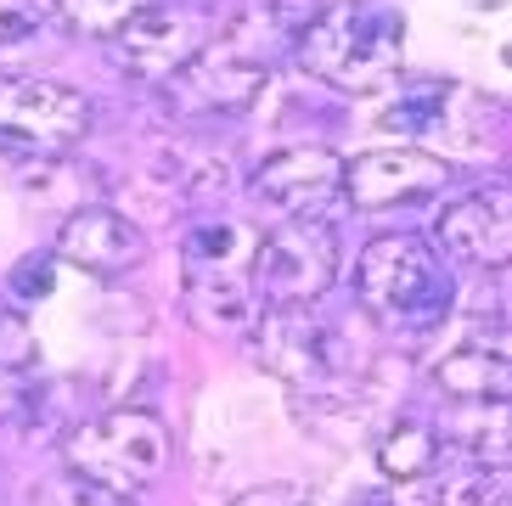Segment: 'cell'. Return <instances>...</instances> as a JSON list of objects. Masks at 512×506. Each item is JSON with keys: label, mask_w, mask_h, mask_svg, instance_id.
<instances>
[{"label": "cell", "mask_w": 512, "mask_h": 506, "mask_svg": "<svg viewBox=\"0 0 512 506\" xmlns=\"http://www.w3.org/2000/svg\"><path fill=\"white\" fill-rule=\"evenodd\" d=\"M293 57L321 85L344 96H372L406 68V17L377 0H338L299 29Z\"/></svg>", "instance_id": "obj_1"}, {"label": "cell", "mask_w": 512, "mask_h": 506, "mask_svg": "<svg viewBox=\"0 0 512 506\" xmlns=\"http://www.w3.org/2000/svg\"><path fill=\"white\" fill-rule=\"evenodd\" d=\"M355 298L400 332H428L439 327L456 304V276L451 259L434 248V237L417 231H383L361 248L355 259Z\"/></svg>", "instance_id": "obj_2"}, {"label": "cell", "mask_w": 512, "mask_h": 506, "mask_svg": "<svg viewBox=\"0 0 512 506\" xmlns=\"http://www.w3.org/2000/svg\"><path fill=\"white\" fill-rule=\"evenodd\" d=\"M254 253L259 231L237 220H197L181 242V282L186 310L197 327L248 332L259 321L254 310Z\"/></svg>", "instance_id": "obj_3"}, {"label": "cell", "mask_w": 512, "mask_h": 506, "mask_svg": "<svg viewBox=\"0 0 512 506\" xmlns=\"http://www.w3.org/2000/svg\"><path fill=\"white\" fill-rule=\"evenodd\" d=\"M62 462L74 473L96 478V484H107V490L136 495L147 484H158V473L169 467V428L141 405H113V411L79 422L68 433Z\"/></svg>", "instance_id": "obj_4"}, {"label": "cell", "mask_w": 512, "mask_h": 506, "mask_svg": "<svg viewBox=\"0 0 512 506\" xmlns=\"http://www.w3.org/2000/svg\"><path fill=\"white\" fill-rule=\"evenodd\" d=\"M254 360L293 388H332L344 377V343L310 304H271L248 327Z\"/></svg>", "instance_id": "obj_5"}, {"label": "cell", "mask_w": 512, "mask_h": 506, "mask_svg": "<svg viewBox=\"0 0 512 506\" xmlns=\"http://www.w3.org/2000/svg\"><path fill=\"white\" fill-rule=\"evenodd\" d=\"M338 282V231L332 220H287L259 237L254 287L271 304H316Z\"/></svg>", "instance_id": "obj_6"}, {"label": "cell", "mask_w": 512, "mask_h": 506, "mask_svg": "<svg viewBox=\"0 0 512 506\" xmlns=\"http://www.w3.org/2000/svg\"><path fill=\"white\" fill-rule=\"evenodd\" d=\"M85 130H91L85 90L57 79H0V147L68 152Z\"/></svg>", "instance_id": "obj_7"}, {"label": "cell", "mask_w": 512, "mask_h": 506, "mask_svg": "<svg viewBox=\"0 0 512 506\" xmlns=\"http://www.w3.org/2000/svg\"><path fill=\"white\" fill-rule=\"evenodd\" d=\"M209 45V17L181 0H147L119 34H113V62L136 79H175L186 62Z\"/></svg>", "instance_id": "obj_8"}, {"label": "cell", "mask_w": 512, "mask_h": 506, "mask_svg": "<svg viewBox=\"0 0 512 506\" xmlns=\"http://www.w3.org/2000/svg\"><path fill=\"white\" fill-rule=\"evenodd\" d=\"M434 248L467 270H507L512 265V180L473 186L451 197L434 220Z\"/></svg>", "instance_id": "obj_9"}, {"label": "cell", "mask_w": 512, "mask_h": 506, "mask_svg": "<svg viewBox=\"0 0 512 506\" xmlns=\"http://www.w3.org/2000/svg\"><path fill=\"white\" fill-rule=\"evenodd\" d=\"M254 197L282 220H332L344 209V158L332 147H282L254 169Z\"/></svg>", "instance_id": "obj_10"}, {"label": "cell", "mask_w": 512, "mask_h": 506, "mask_svg": "<svg viewBox=\"0 0 512 506\" xmlns=\"http://www.w3.org/2000/svg\"><path fill=\"white\" fill-rule=\"evenodd\" d=\"M451 186V164L422 147H377L344 164V197L349 209H400L422 203Z\"/></svg>", "instance_id": "obj_11"}, {"label": "cell", "mask_w": 512, "mask_h": 506, "mask_svg": "<svg viewBox=\"0 0 512 506\" xmlns=\"http://www.w3.org/2000/svg\"><path fill=\"white\" fill-rule=\"evenodd\" d=\"M57 259L91 270L102 282H119L147 259V237L136 220H124L119 209H79L57 231Z\"/></svg>", "instance_id": "obj_12"}, {"label": "cell", "mask_w": 512, "mask_h": 506, "mask_svg": "<svg viewBox=\"0 0 512 506\" xmlns=\"http://www.w3.org/2000/svg\"><path fill=\"white\" fill-rule=\"evenodd\" d=\"M434 383L451 400H512V327H473L434 360Z\"/></svg>", "instance_id": "obj_13"}, {"label": "cell", "mask_w": 512, "mask_h": 506, "mask_svg": "<svg viewBox=\"0 0 512 506\" xmlns=\"http://www.w3.org/2000/svg\"><path fill=\"white\" fill-rule=\"evenodd\" d=\"M445 439L467 467L484 473L512 467V400H456Z\"/></svg>", "instance_id": "obj_14"}, {"label": "cell", "mask_w": 512, "mask_h": 506, "mask_svg": "<svg viewBox=\"0 0 512 506\" xmlns=\"http://www.w3.org/2000/svg\"><path fill=\"white\" fill-rule=\"evenodd\" d=\"M439 450H445V439H439L428 422H394V428L377 439V467H383V478H394V484H417V478H428L439 467Z\"/></svg>", "instance_id": "obj_15"}, {"label": "cell", "mask_w": 512, "mask_h": 506, "mask_svg": "<svg viewBox=\"0 0 512 506\" xmlns=\"http://www.w3.org/2000/svg\"><path fill=\"white\" fill-rule=\"evenodd\" d=\"M445 107H451V85L422 79V85H406L389 107H383V130H394V135H428L439 119H445Z\"/></svg>", "instance_id": "obj_16"}, {"label": "cell", "mask_w": 512, "mask_h": 506, "mask_svg": "<svg viewBox=\"0 0 512 506\" xmlns=\"http://www.w3.org/2000/svg\"><path fill=\"white\" fill-rule=\"evenodd\" d=\"M141 6H147V0H57L62 23L79 29V34H96V40H113Z\"/></svg>", "instance_id": "obj_17"}, {"label": "cell", "mask_w": 512, "mask_h": 506, "mask_svg": "<svg viewBox=\"0 0 512 506\" xmlns=\"http://www.w3.org/2000/svg\"><path fill=\"white\" fill-rule=\"evenodd\" d=\"M40 506H130V495L107 490V484H96V478H85V473L68 467L62 478L40 484Z\"/></svg>", "instance_id": "obj_18"}, {"label": "cell", "mask_w": 512, "mask_h": 506, "mask_svg": "<svg viewBox=\"0 0 512 506\" xmlns=\"http://www.w3.org/2000/svg\"><path fill=\"white\" fill-rule=\"evenodd\" d=\"M40 400V388L29 377V360H0V428L23 422Z\"/></svg>", "instance_id": "obj_19"}, {"label": "cell", "mask_w": 512, "mask_h": 506, "mask_svg": "<svg viewBox=\"0 0 512 506\" xmlns=\"http://www.w3.org/2000/svg\"><path fill=\"white\" fill-rule=\"evenodd\" d=\"M51 287H57V253H29V259L12 265V293L23 298V304L46 298Z\"/></svg>", "instance_id": "obj_20"}, {"label": "cell", "mask_w": 512, "mask_h": 506, "mask_svg": "<svg viewBox=\"0 0 512 506\" xmlns=\"http://www.w3.org/2000/svg\"><path fill=\"white\" fill-rule=\"evenodd\" d=\"M40 17H46L40 0H0V45H23L40 29Z\"/></svg>", "instance_id": "obj_21"}, {"label": "cell", "mask_w": 512, "mask_h": 506, "mask_svg": "<svg viewBox=\"0 0 512 506\" xmlns=\"http://www.w3.org/2000/svg\"><path fill=\"white\" fill-rule=\"evenodd\" d=\"M231 506H327V501L316 490H304V484H265V490L237 495Z\"/></svg>", "instance_id": "obj_22"}, {"label": "cell", "mask_w": 512, "mask_h": 506, "mask_svg": "<svg viewBox=\"0 0 512 506\" xmlns=\"http://www.w3.org/2000/svg\"><path fill=\"white\" fill-rule=\"evenodd\" d=\"M484 506H512V495H490V501H484Z\"/></svg>", "instance_id": "obj_23"}, {"label": "cell", "mask_w": 512, "mask_h": 506, "mask_svg": "<svg viewBox=\"0 0 512 506\" xmlns=\"http://www.w3.org/2000/svg\"><path fill=\"white\" fill-rule=\"evenodd\" d=\"M501 62H507V68H512V45H507V51H501Z\"/></svg>", "instance_id": "obj_24"}]
</instances>
